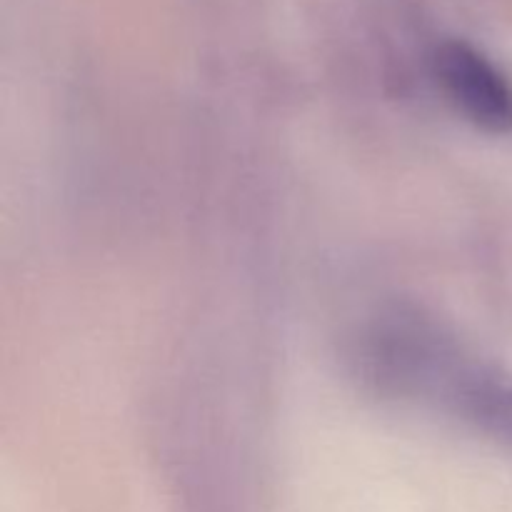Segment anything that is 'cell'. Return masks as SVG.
Segmentation results:
<instances>
[{
  "mask_svg": "<svg viewBox=\"0 0 512 512\" xmlns=\"http://www.w3.org/2000/svg\"><path fill=\"white\" fill-rule=\"evenodd\" d=\"M355 360L380 393L443 405L470 363L443 325L405 305L383 310L365 325Z\"/></svg>",
  "mask_w": 512,
  "mask_h": 512,
  "instance_id": "1",
  "label": "cell"
},
{
  "mask_svg": "<svg viewBox=\"0 0 512 512\" xmlns=\"http://www.w3.org/2000/svg\"><path fill=\"white\" fill-rule=\"evenodd\" d=\"M453 418L493 443L512 448V373L470 360L443 405Z\"/></svg>",
  "mask_w": 512,
  "mask_h": 512,
  "instance_id": "3",
  "label": "cell"
},
{
  "mask_svg": "<svg viewBox=\"0 0 512 512\" xmlns=\"http://www.w3.org/2000/svg\"><path fill=\"white\" fill-rule=\"evenodd\" d=\"M433 78L455 113L488 135H512V78L483 50L445 40L433 53Z\"/></svg>",
  "mask_w": 512,
  "mask_h": 512,
  "instance_id": "2",
  "label": "cell"
}]
</instances>
